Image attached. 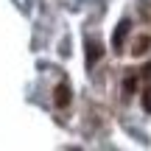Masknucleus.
<instances>
[{
	"mask_svg": "<svg viewBox=\"0 0 151 151\" xmlns=\"http://www.w3.org/2000/svg\"><path fill=\"white\" fill-rule=\"evenodd\" d=\"M129 31H132L129 20H120L118 22V31H115V37H112V50H115V53L123 50V42H126V37H129Z\"/></svg>",
	"mask_w": 151,
	"mask_h": 151,
	"instance_id": "nucleus-1",
	"label": "nucleus"
},
{
	"mask_svg": "<svg viewBox=\"0 0 151 151\" xmlns=\"http://www.w3.org/2000/svg\"><path fill=\"white\" fill-rule=\"evenodd\" d=\"M70 84L67 81H62V84H56V90H53V101H56V106L59 109H65L67 104H70Z\"/></svg>",
	"mask_w": 151,
	"mask_h": 151,
	"instance_id": "nucleus-2",
	"label": "nucleus"
},
{
	"mask_svg": "<svg viewBox=\"0 0 151 151\" xmlns=\"http://www.w3.org/2000/svg\"><path fill=\"white\" fill-rule=\"evenodd\" d=\"M84 53H87V65H95V62L104 56V48H101V42H98V39H90V42H87V48H84Z\"/></svg>",
	"mask_w": 151,
	"mask_h": 151,
	"instance_id": "nucleus-3",
	"label": "nucleus"
},
{
	"mask_svg": "<svg viewBox=\"0 0 151 151\" xmlns=\"http://www.w3.org/2000/svg\"><path fill=\"white\" fill-rule=\"evenodd\" d=\"M129 48H132V56H143V53L151 48V37H148V34H143V37H137Z\"/></svg>",
	"mask_w": 151,
	"mask_h": 151,
	"instance_id": "nucleus-4",
	"label": "nucleus"
},
{
	"mask_svg": "<svg viewBox=\"0 0 151 151\" xmlns=\"http://www.w3.org/2000/svg\"><path fill=\"white\" fill-rule=\"evenodd\" d=\"M143 109H146V112H151V87H146V90H143Z\"/></svg>",
	"mask_w": 151,
	"mask_h": 151,
	"instance_id": "nucleus-5",
	"label": "nucleus"
},
{
	"mask_svg": "<svg viewBox=\"0 0 151 151\" xmlns=\"http://www.w3.org/2000/svg\"><path fill=\"white\" fill-rule=\"evenodd\" d=\"M134 84H137L134 78H126V81H123V90H126V92H134Z\"/></svg>",
	"mask_w": 151,
	"mask_h": 151,
	"instance_id": "nucleus-6",
	"label": "nucleus"
},
{
	"mask_svg": "<svg viewBox=\"0 0 151 151\" xmlns=\"http://www.w3.org/2000/svg\"><path fill=\"white\" fill-rule=\"evenodd\" d=\"M143 78H146V81H151V62H148L146 67H143Z\"/></svg>",
	"mask_w": 151,
	"mask_h": 151,
	"instance_id": "nucleus-7",
	"label": "nucleus"
}]
</instances>
